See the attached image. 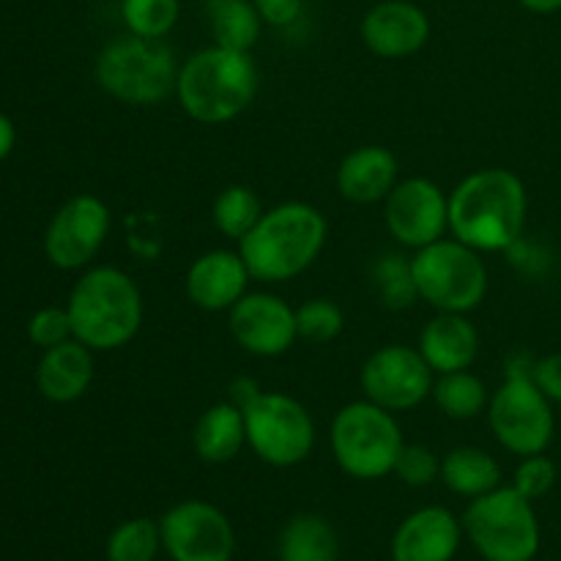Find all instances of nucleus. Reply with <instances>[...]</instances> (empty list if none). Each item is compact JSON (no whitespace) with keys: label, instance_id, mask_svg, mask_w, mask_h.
<instances>
[{"label":"nucleus","instance_id":"obj_1","mask_svg":"<svg viewBox=\"0 0 561 561\" xmlns=\"http://www.w3.org/2000/svg\"><path fill=\"white\" fill-rule=\"evenodd\" d=\"M529 195L518 173L482 168L449 192V233L482 255L507 252L524 239Z\"/></svg>","mask_w":561,"mask_h":561},{"label":"nucleus","instance_id":"obj_2","mask_svg":"<svg viewBox=\"0 0 561 561\" xmlns=\"http://www.w3.org/2000/svg\"><path fill=\"white\" fill-rule=\"evenodd\" d=\"M329 222L316 206L288 201L263 211L255 228L239 241L252 279L266 285L290 283L321 257Z\"/></svg>","mask_w":561,"mask_h":561},{"label":"nucleus","instance_id":"obj_3","mask_svg":"<svg viewBox=\"0 0 561 561\" xmlns=\"http://www.w3.org/2000/svg\"><path fill=\"white\" fill-rule=\"evenodd\" d=\"M261 91V71L252 53L211 44L181 64L175 99L186 118L203 126L230 124L250 110Z\"/></svg>","mask_w":561,"mask_h":561},{"label":"nucleus","instance_id":"obj_4","mask_svg":"<svg viewBox=\"0 0 561 561\" xmlns=\"http://www.w3.org/2000/svg\"><path fill=\"white\" fill-rule=\"evenodd\" d=\"M75 340L91 351H121L142 327V294L118 266H93L71 288L69 301Z\"/></svg>","mask_w":561,"mask_h":561},{"label":"nucleus","instance_id":"obj_5","mask_svg":"<svg viewBox=\"0 0 561 561\" xmlns=\"http://www.w3.org/2000/svg\"><path fill=\"white\" fill-rule=\"evenodd\" d=\"M179 69L181 64L164 38L126 33L104 44L96 55L93 75L107 96L131 107H157L175 96Z\"/></svg>","mask_w":561,"mask_h":561},{"label":"nucleus","instance_id":"obj_6","mask_svg":"<svg viewBox=\"0 0 561 561\" xmlns=\"http://www.w3.org/2000/svg\"><path fill=\"white\" fill-rule=\"evenodd\" d=\"M403 444V431L392 411L365 398L343 405L329 427L334 463L345 477L359 482H376L392 474Z\"/></svg>","mask_w":561,"mask_h":561},{"label":"nucleus","instance_id":"obj_7","mask_svg":"<svg viewBox=\"0 0 561 561\" xmlns=\"http://www.w3.org/2000/svg\"><path fill=\"white\" fill-rule=\"evenodd\" d=\"M535 362L518 359L510 362L507 376L502 387L491 394L488 403V427L502 449L510 455H540L548 453L557 433V416L553 403L540 392V387L531 378Z\"/></svg>","mask_w":561,"mask_h":561},{"label":"nucleus","instance_id":"obj_8","mask_svg":"<svg viewBox=\"0 0 561 561\" xmlns=\"http://www.w3.org/2000/svg\"><path fill=\"white\" fill-rule=\"evenodd\" d=\"M463 535L485 561H535L542 531L535 502L520 496L513 485H499L466 507Z\"/></svg>","mask_w":561,"mask_h":561},{"label":"nucleus","instance_id":"obj_9","mask_svg":"<svg viewBox=\"0 0 561 561\" xmlns=\"http://www.w3.org/2000/svg\"><path fill=\"white\" fill-rule=\"evenodd\" d=\"M420 301L436 312H474L488 296V266L482 252L453 239H438L411 255Z\"/></svg>","mask_w":561,"mask_h":561},{"label":"nucleus","instance_id":"obj_10","mask_svg":"<svg viewBox=\"0 0 561 561\" xmlns=\"http://www.w3.org/2000/svg\"><path fill=\"white\" fill-rule=\"evenodd\" d=\"M247 447L272 469H294L316 449V420L305 403L285 392L261 389L244 405Z\"/></svg>","mask_w":561,"mask_h":561},{"label":"nucleus","instance_id":"obj_11","mask_svg":"<svg viewBox=\"0 0 561 561\" xmlns=\"http://www.w3.org/2000/svg\"><path fill=\"white\" fill-rule=\"evenodd\" d=\"M433 383H436V373L431 370L420 348L403 343L376 348L359 370L365 400L392 414L414 411L416 405L425 403L433 394Z\"/></svg>","mask_w":561,"mask_h":561},{"label":"nucleus","instance_id":"obj_12","mask_svg":"<svg viewBox=\"0 0 561 561\" xmlns=\"http://www.w3.org/2000/svg\"><path fill=\"white\" fill-rule=\"evenodd\" d=\"M162 551L170 561H233L236 529L206 499H184L159 518Z\"/></svg>","mask_w":561,"mask_h":561},{"label":"nucleus","instance_id":"obj_13","mask_svg":"<svg viewBox=\"0 0 561 561\" xmlns=\"http://www.w3.org/2000/svg\"><path fill=\"white\" fill-rule=\"evenodd\" d=\"M110 228H113V214L107 203L99 195L82 192L69 197L53 217L44 233V255L64 272L85 268L102 252Z\"/></svg>","mask_w":561,"mask_h":561},{"label":"nucleus","instance_id":"obj_14","mask_svg":"<svg viewBox=\"0 0 561 561\" xmlns=\"http://www.w3.org/2000/svg\"><path fill=\"white\" fill-rule=\"evenodd\" d=\"M383 225L405 250H422L449 230V195L427 175H411L394 184L383 201Z\"/></svg>","mask_w":561,"mask_h":561},{"label":"nucleus","instance_id":"obj_15","mask_svg":"<svg viewBox=\"0 0 561 561\" xmlns=\"http://www.w3.org/2000/svg\"><path fill=\"white\" fill-rule=\"evenodd\" d=\"M228 329L241 351L261 359L288 354L299 340L296 307L268 290H247L228 310Z\"/></svg>","mask_w":561,"mask_h":561},{"label":"nucleus","instance_id":"obj_16","mask_svg":"<svg viewBox=\"0 0 561 561\" xmlns=\"http://www.w3.org/2000/svg\"><path fill=\"white\" fill-rule=\"evenodd\" d=\"M359 36L378 58H409L431 38V16L414 0H381L362 16Z\"/></svg>","mask_w":561,"mask_h":561},{"label":"nucleus","instance_id":"obj_17","mask_svg":"<svg viewBox=\"0 0 561 561\" xmlns=\"http://www.w3.org/2000/svg\"><path fill=\"white\" fill-rule=\"evenodd\" d=\"M463 524L447 507H420L392 535V561H453L463 542Z\"/></svg>","mask_w":561,"mask_h":561},{"label":"nucleus","instance_id":"obj_18","mask_svg":"<svg viewBox=\"0 0 561 561\" xmlns=\"http://www.w3.org/2000/svg\"><path fill=\"white\" fill-rule=\"evenodd\" d=\"M252 274L239 250H208L186 268V299L206 312H228L250 290Z\"/></svg>","mask_w":561,"mask_h":561},{"label":"nucleus","instance_id":"obj_19","mask_svg":"<svg viewBox=\"0 0 561 561\" xmlns=\"http://www.w3.org/2000/svg\"><path fill=\"white\" fill-rule=\"evenodd\" d=\"M416 348L436 376L471 370L480 359V329L463 312H436L422 327Z\"/></svg>","mask_w":561,"mask_h":561},{"label":"nucleus","instance_id":"obj_20","mask_svg":"<svg viewBox=\"0 0 561 561\" xmlns=\"http://www.w3.org/2000/svg\"><path fill=\"white\" fill-rule=\"evenodd\" d=\"M400 181L398 157L387 146H359L345 153L337 164L340 197L356 206H373L387 201L389 192Z\"/></svg>","mask_w":561,"mask_h":561},{"label":"nucleus","instance_id":"obj_21","mask_svg":"<svg viewBox=\"0 0 561 561\" xmlns=\"http://www.w3.org/2000/svg\"><path fill=\"white\" fill-rule=\"evenodd\" d=\"M91 381L93 351L75 337L44 351L36 367L38 392L49 403H75L91 389Z\"/></svg>","mask_w":561,"mask_h":561},{"label":"nucleus","instance_id":"obj_22","mask_svg":"<svg viewBox=\"0 0 561 561\" xmlns=\"http://www.w3.org/2000/svg\"><path fill=\"white\" fill-rule=\"evenodd\" d=\"M192 447L203 463H230L247 447L244 411L233 400L214 403L197 416L192 427Z\"/></svg>","mask_w":561,"mask_h":561},{"label":"nucleus","instance_id":"obj_23","mask_svg":"<svg viewBox=\"0 0 561 561\" xmlns=\"http://www.w3.org/2000/svg\"><path fill=\"white\" fill-rule=\"evenodd\" d=\"M438 480L463 499L485 496L502 485V466L491 453L480 447H455L442 458Z\"/></svg>","mask_w":561,"mask_h":561},{"label":"nucleus","instance_id":"obj_24","mask_svg":"<svg viewBox=\"0 0 561 561\" xmlns=\"http://www.w3.org/2000/svg\"><path fill=\"white\" fill-rule=\"evenodd\" d=\"M277 557L279 561H337V531L323 515H294L279 531Z\"/></svg>","mask_w":561,"mask_h":561},{"label":"nucleus","instance_id":"obj_25","mask_svg":"<svg viewBox=\"0 0 561 561\" xmlns=\"http://www.w3.org/2000/svg\"><path fill=\"white\" fill-rule=\"evenodd\" d=\"M206 22L214 44L252 53L263 31V20L252 0H206Z\"/></svg>","mask_w":561,"mask_h":561},{"label":"nucleus","instance_id":"obj_26","mask_svg":"<svg viewBox=\"0 0 561 561\" xmlns=\"http://www.w3.org/2000/svg\"><path fill=\"white\" fill-rule=\"evenodd\" d=\"M431 398L436 400L438 411H442L444 416L458 422L477 420L482 411H488V403H491V394H488L485 381L471 370L444 373V376H436Z\"/></svg>","mask_w":561,"mask_h":561},{"label":"nucleus","instance_id":"obj_27","mask_svg":"<svg viewBox=\"0 0 561 561\" xmlns=\"http://www.w3.org/2000/svg\"><path fill=\"white\" fill-rule=\"evenodd\" d=\"M263 201L257 197V192L247 184H230L214 197L211 206V222L225 239L241 241L252 228L257 225V219L263 217Z\"/></svg>","mask_w":561,"mask_h":561},{"label":"nucleus","instance_id":"obj_28","mask_svg":"<svg viewBox=\"0 0 561 561\" xmlns=\"http://www.w3.org/2000/svg\"><path fill=\"white\" fill-rule=\"evenodd\" d=\"M370 279L378 301L387 310H409L414 301H420L414 283V266H411V257L405 252H383V255H378L376 263L370 266Z\"/></svg>","mask_w":561,"mask_h":561},{"label":"nucleus","instance_id":"obj_29","mask_svg":"<svg viewBox=\"0 0 561 561\" xmlns=\"http://www.w3.org/2000/svg\"><path fill=\"white\" fill-rule=\"evenodd\" d=\"M162 553V529L159 520L129 518L115 526L104 546L107 561H157Z\"/></svg>","mask_w":561,"mask_h":561},{"label":"nucleus","instance_id":"obj_30","mask_svg":"<svg viewBox=\"0 0 561 561\" xmlns=\"http://www.w3.org/2000/svg\"><path fill=\"white\" fill-rule=\"evenodd\" d=\"M181 16V0H121L126 33L142 38H164Z\"/></svg>","mask_w":561,"mask_h":561},{"label":"nucleus","instance_id":"obj_31","mask_svg":"<svg viewBox=\"0 0 561 561\" xmlns=\"http://www.w3.org/2000/svg\"><path fill=\"white\" fill-rule=\"evenodd\" d=\"M296 329H299V340H305V343H334L345 332V312L337 301L318 296V299L296 307Z\"/></svg>","mask_w":561,"mask_h":561},{"label":"nucleus","instance_id":"obj_32","mask_svg":"<svg viewBox=\"0 0 561 561\" xmlns=\"http://www.w3.org/2000/svg\"><path fill=\"white\" fill-rule=\"evenodd\" d=\"M392 474L409 488H427L442 477V458L427 444H403Z\"/></svg>","mask_w":561,"mask_h":561},{"label":"nucleus","instance_id":"obj_33","mask_svg":"<svg viewBox=\"0 0 561 561\" xmlns=\"http://www.w3.org/2000/svg\"><path fill=\"white\" fill-rule=\"evenodd\" d=\"M557 477V463H553L546 453L526 455V458H520V463L515 466L513 488L520 496L529 499V502H537V499H546L548 493L553 491Z\"/></svg>","mask_w":561,"mask_h":561},{"label":"nucleus","instance_id":"obj_34","mask_svg":"<svg viewBox=\"0 0 561 561\" xmlns=\"http://www.w3.org/2000/svg\"><path fill=\"white\" fill-rule=\"evenodd\" d=\"M27 337L42 351L55 348V345L71 340L75 332H71L69 310L66 307H44V310H38L31 318V323H27Z\"/></svg>","mask_w":561,"mask_h":561},{"label":"nucleus","instance_id":"obj_35","mask_svg":"<svg viewBox=\"0 0 561 561\" xmlns=\"http://www.w3.org/2000/svg\"><path fill=\"white\" fill-rule=\"evenodd\" d=\"M263 25L290 27L305 14V0H252Z\"/></svg>","mask_w":561,"mask_h":561},{"label":"nucleus","instance_id":"obj_36","mask_svg":"<svg viewBox=\"0 0 561 561\" xmlns=\"http://www.w3.org/2000/svg\"><path fill=\"white\" fill-rule=\"evenodd\" d=\"M531 378L540 387V392L551 400L553 405H561V354H548L542 359H535Z\"/></svg>","mask_w":561,"mask_h":561},{"label":"nucleus","instance_id":"obj_37","mask_svg":"<svg viewBox=\"0 0 561 561\" xmlns=\"http://www.w3.org/2000/svg\"><path fill=\"white\" fill-rule=\"evenodd\" d=\"M14 142H16L14 124H11L9 115L0 113V162H3V159L9 157L11 148H14Z\"/></svg>","mask_w":561,"mask_h":561},{"label":"nucleus","instance_id":"obj_38","mask_svg":"<svg viewBox=\"0 0 561 561\" xmlns=\"http://www.w3.org/2000/svg\"><path fill=\"white\" fill-rule=\"evenodd\" d=\"M526 11H535V14H557L561 11V0H518Z\"/></svg>","mask_w":561,"mask_h":561},{"label":"nucleus","instance_id":"obj_39","mask_svg":"<svg viewBox=\"0 0 561 561\" xmlns=\"http://www.w3.org/2000/svg\"><path fill=\"white\" fill-rule=\"evenodd\" d=\"M277 561H279V559H277Z\"/></svg>","mask_w":561,"mask_h":561}]
</instances>
